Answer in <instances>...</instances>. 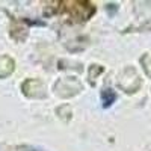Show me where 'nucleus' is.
I'll list each match as a JSON object with an SVG mask.
<instances>
[{"label":"nucleus","instance_id":"f257e3e1","mask_svg":"<svg viewBox=\"0 0 151 151\" xmlns=\"http://www.w3.org/2000/svg\"><path fill=\"white\" fill-rule=\"evenodd\" d=\"M116 100V94L112 89H104L101 92V101H103V107H109L113 101Z\"/></svg>","mask_w":151,"mask_h":151}]
</instances>
